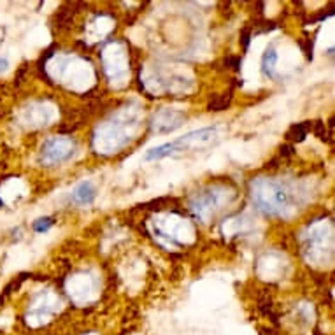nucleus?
<instances>
[{
  "mask_svg": "<svg viewBox=\"0 0 335 335\" xmlns=\"http://www.w3.org/2000/svg\"><path fill=\"white\" fill-rule=\"evenodd\" d=\"M311 127L314 128V134L318 135V137L321 139V141H330V139H328V134H327V128H325V123H321V121H316V123H313L311 125Z\"/></svg>",
  "mask_w": 335,
  "mask_h": 335,
  "instance_id": "7",
  "label": "nucleus"
},
{
  "mask_svg": "<svg viewBox=\"0 0 335 335\" xmlns=\"http://www.w3.org/2000/svg\"><path fill=\"white\" fill-rule=\"evenodd\" d=\"M214 128H202V130L191 132V134H186L182 137H179L177 141L167 142V144H162L158 148H153L146 153V160H158V158L168 157V155H174L175 151H184L189 150V148L195 146L197 141H207L209 137L214 135Z\"/></svg>",
  "mask_w": 335,
  "mask_h": 335,
  "instance_id": "1",
  "label": "nucleus"
},
{
  "mask_svg": "<svg viewBox=\"0 0 335 335\" xmlns=\"http://www.w3.org/2000/svg\"><path fill=\"white\" fill-rule=\"evenodd\" d=\"M9 65V60L7 58H0V72H4Z\"/></svg>",
  "mask_w": 335,
  "mask_h": 335,
  "instance_id": "10",
  "label": "nucleus"
},
{
  "mask_svg": "<svg viewBox=\"0 0 335 335\" xmlns=\"http://www.w3.org/2000/svg\"><path fill=\"white\" fill-rule=\"evenodd\" d=\"M249 37H251V30H244L242 32V46H244V49H248L249 46Z\"/></svg>",
  "mask_w": 335,
  "mask_h": 335,
  "instance_id": "8",
  "label": "nucleus"
},
{
  "mask_svg": "<svg viewBox=\"0 0 335 335\" xmlns=\"http://www.w3.org/2000/svg\"><path fill=\"white\" fill-rule=\"evenodd\" d=\"M311 125H313V123H309V121H306V123L293 125V127L288 130V134H286V139H288V141H292V142H302L304 139L307 137V132H309Z\"/></svg>",
  "mask_w": 335,
  "mask_h": 335,
  "instance_id": "4",
  "label": "nucleus"
},
{
  "mask_svg": "<svg viewBox=\"0 0 335 335\" xmlns=\"http://www.w3.org/2000/svg\"><path fill=\"white\" fill-rule=\"evenodd\" d=\"M53 223H55L53 218H40L33 223V230H35V232H46L49 226H53Z\"/></svg>",
  "mask_w": 335,
  "mask_h": 335,
  "instance_id": "6",
  "label": "nucleus"
},
{
  "mask_svg": "<svg viewBox=\"0 0 335 335\" xmlns=\"http://www.w3.org/2000/svg\"><path fill=\"white\" fill-rule=\"evenodd\" d=\"M95 197H97V189L93 188V184L91 182H79V184L76 186V189H74L72 193V198L76 204L79 205H88L91 204V202L95 200Z\"/></svg>",
  "mask_w": 335,
  "mask_h": 335,
  "instance_id": "2",
  "label": "nucleus"
},
{
  "mask_svg": "<svg viewBox=\"0 0 335 335\" xmlns=\"http://www.w3.org/2000/svg\"><path fill=\"white\" fill-rule=\"evenodd\" d=\"M232 100V95H223V97H216L214 100L209 102V109L211 111H223L226 109V106L230 104Z\"/></svg>",
  "mask_w": 335,
  "mask_h": 335,
  "instance_id": "5",
  "label": "nucleus"
},
{
  "mask_svg": "<svg viewBox=\"0 0 335 335\" xmlns=\"http://www.w3.org/2000/svg\"><path fill=\"white\" fill-rule=\"evenodd\" d=\"M281 155H284V157H292V146L281 148Z\"/></svg>",
  "mask_w": 335,
  "mask_h": 335,
  "instance_id": "9",
  "label": "nucleus"
},
{
  "mask_svg": "<svg viewBox=\"0 0 335 335\" xmlns=\"http://www.w3.org/2000/svg\"><path fill=\"white\" fill-rule=\"evenodd\" d=\"M277 63V53L274 47H269L265 53H263L262 58V72L265 74L267 77H274V69H276Z\"/></svg>",
  "mask_w": 335,
  "mask_h": 335,
  "instance_id": "3",
  "label": "nucleus"
}]
</instances>
